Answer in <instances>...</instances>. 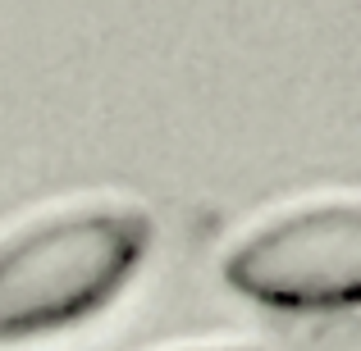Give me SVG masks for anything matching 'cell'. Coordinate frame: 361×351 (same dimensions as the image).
Segmentation results:
<instances>
[{
  "instance_id": "1",
  "label": "cell",
  "mask_w": 361,
  "mask_h": 351,
  "mask_svg": "<svg viewBox=\"0 0 361 351\" xmlns=\"http://www.w3.org/2000/svg\"><path fill=\"white\" fill-rule=\"evenodd\" d=\"M151 242V219L119 192H78L0 229V343L60 333L123 292Z\"/></svg>"
},
{
  "instance_id": "2",
  "label": "cell",
  "mask_w": 361,
  "mask_h": 351,
  "mask_svg": "<svg viewBox=\"0 0 361 351\" xmlns=\"http://www.w3.org/2000/svg\"><path fill=\"white\" fill-rule=\"evenodd\" d=\"M229 283L274 306H338L361 283V205L353 192H311L265 210L224 255Z\"/></svg>"
},
{
  "instance_id": "3",
  "label": "cell",
  "mask_w": 361,
  "mask_h": 351,
  "mask_svg": "<svg viewBox=\"0 0 361 351\" xmlns=\"http://www.w3.org/2000/svg\"><path fill=\"white\" fill-rule=\"evenodd\" d=\"M174 351H256V347H247V343H188Z\"/></svg>"
}]
</instances>
